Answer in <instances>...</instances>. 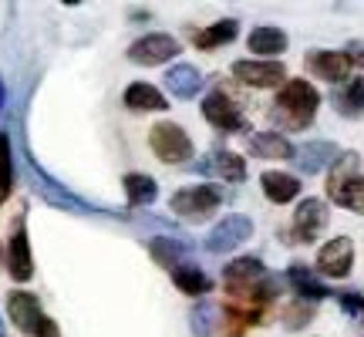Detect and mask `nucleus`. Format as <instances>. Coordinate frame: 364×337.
<instances>
[{"mask_svg": "<svg viewBox=\"0 0 364 337\" xmlns=\"http://www.w3.org/2000/svg\"><path fill=\"white\" fill-rule=\"evenodd\" d=\"M311 317H314L311 300H304V304H297V307H287V311H284V324L290 327V331H297V327H304Z\"/></svg>", "mask_w": 364, "mask_h": 337, "instance_id": "cd10ccee", "label": "nucleus"}, {"mask_svg": "<svg viewBox=\"0 0 364 337\" xmlns=\"http://www.w3.org/2000/svg\"><path fill=\"white\" fill-rule=\"evenodd\" d=\"M327 226V206L321 199H304L294 213V240L297 243H314L317 236L324 233Z\"/></svg>", "mask_w": 364, "mask_h": 337, "instance_id": "9b49d317", "label": "nucleus"}, {"mask_svg": "<svg viewBox=\"0 0 364 337\" xmlns=\"http://www.w3.org/2000/svg\"><path fill=\"white\" fill-rule=\"evenodd\" d=\"M233 38H236V21H220V24H213L196 34V48L209 51V48H220V44H226V41H233Z\"/></svg>", "mask_w": 364, "mask_h": 337, "instance_id": "5701e85b", "label": "nucleus"}, {"mask_svg": "<svg viewBox=\"0 0 364 337\" xmlns=\"http://www.w3.org/2000/svg\"><path fill=\"white\" fill-rule=\"evenodd\" d=\"M149 145H152V152H156L159 162H166V166H182V162L193 159V139H189L186 129L176 125V122H159V125H152Z\"/></svg>", "mask_w": 364, "mask_h": 337, "instance_id": "7ed1b4c3", "label": "nucleus"}, {"mask_svg": "<svg viewBox=\"0 0 364 337\" xmlns=\"http://www.w3.org/2000/svg\"><path fill=\"white\" fill-rule=\"evenodd\" d=\"M152 253H156V260L159 263H166V267H179L176 260H179V253H182V247H176L172 240H152Z\"/></svg>", "mask_w": 364, "mask_h": 337, "instance_id": "bb28decb", "label": "nucleus"}, {"mask_svg": "<svg viewBox=\"0 0 364 337\" xmlns=\"http://www.w3.org/2000/svg\"><path fill=\"white\" fill-rule=\"evenodd\" d=\"M297 159H300V168H304V172H321L327 162H338V149L331 142H311L300 149Z\"/></svg>", "mask_w": 364, "mask_h": 337, "instance_id": "6ab92c4d", "label": "nucleus"}, {"mask_svg": "<svg viewBox=\"0 0 364 337\" xmlns=\"http://www.w3.org/2000/svg\"><path fill=\"white\" fill-rule=\"evenodd\" d=\"M250 233H253V223L247 216H226V220L216 223V230L206 236V250L209 253H226V250H236L240 243H247Z\"/></svg>", "mask_w": 364, "mask_h": 337, "instance_id": "1a4fd4ad", "label": "nucleus"}, {"mask_svg": "<svg viewBox=\"0 0 364 337\" xmlns=\"http://www.w3.org/2000/svg\"><path fill=\"white\" fill-rule=\"evenodd\" d=\"M250 51L260 54V58H273V54H284L287 51V34L280 31V27H253V34H250Z\"/></svg>", "mask_w": 364, "mask_h": 337, "instance_id": "2eb2a0df", "label": "nucleus"}, {"mask_svg": "<svg viewBox=\"0 0 364 337\" xmlns=\"http://www.w3.org/2000/svg\"><path fill=\"white\" fill-rule=\"evenodd\" d=\"M233 78L247 88H280L287 85V68L280 61H236L233 65Z\"/></svg>", "mask_w": 364, "mask_h": 337, "instance_id": "20e7f679", "label": "nucleus"}, {"mask_svg": "<svg viewBox=\"0 0 364 337\" xmlns=\"http://www.w3.org/2000/svg\"><path fill=\"white\" fill-rule=\"evenodd\" d=\"M358 166H361V159L354 156V152H344L338 156V162L331 166V179H327V196H334L338 189H344L351 179H358Z\"/></svg>", "mask_w": 364, "mask_h": 337, "instance_id": "412c9836", "label": "nucleus"}, {"mask_svg": "<svg viewBox=\"0 0 364 337\" xmlns=\"http://www.w3.org/2000/svg\"><path fill=\"white\" fill-rule=\"evenodd\" d=\"M4 162H11V142H7V135H0V166Z\"/></svg>", "mask_w": 364, "mask_h": 337, "instance_id": "c756f323", "label": "nucleus"}, {"mask_svg": "<svg viewBox=\"0 0 364 337\" xmlns=\"http://www.w3.org/2000/svg\"><path fill=\"white\" fill-rule=\"evenodd\" d=\"M250 152L253 156H263V159H290L297 156V149L287 142L284 135H277V132H260V135H250Z\"/></svg>", "mask_w": 364, "mask_h": 337, "instance_id": "dca6fc26", "label": "nucleus"}, {"mask_svg": "<svg viewBox=\"0 0 364 337\" xmlns=\"http://www.w3.org/2000/svg\"><path fill=\"white\" fill-rule=\"evenodd\" d=\"M307 71H311L314 78H321V81H334V85H348V75L354 71L351 65V54H344V51H314L307 54Z\"/></svg>", "mask_w": 364, "mask_h": 337, "instance_id": "6e6552de", "label": "nucleus"}, {"mask_svg": "<svg viewBox=\"0 0 364 337\" xmlns=\"http://www.w3.org/2000/svg\"><path fill=\"white\" fill-rule=\"evenodd\" d=\"M354 267V247L348 236H338V240H331L321 247L317 253V273H324V277H348Z\"/></svg>", "mask_w": 364, "mask_h": 337, "instance_id": "9d476101", "label": "nucleus"}, {"mask_svg": "<svg viewBox=\"0 0 364 337\" xmlns=\"http://www.w3.org/2000/svg\"><path fill=\"white\" fill-rule=\"evenodd\" d=\"M125 108H129V112H166L169 102H166V95H162L156 85L135 81V85L125 88Z\"/></svg>", "mask_w": 364, "mask_h": 337, "instance_id": "4468645a", "label": "nucleus"}, {"mask_svg": "<svg viewBox=\"0 0 364 337\" xmlns=\"http://www.w3.org/2000/svg\"><path fill=\"white\" fill-rule=\"evenodd\" d=\"M287 280L294 284V290H297L304 300H321V297H331L327 294V287L314 277L307 267H290V273H287Z\"/></svg>", "mask_w": 364, "mask_h": 337, "instance_id": "aec40b11", "label": "nucleus"}, {"mask_svg": "<svg viewBox=\"0 0 364 337\" xmlns=\"http://www.w3.org/2000/svg\"><path fill=\"white\" fill-rule=\"evenodd\" d=\"M321 108V91L314 88L311 81L304 78H290L284 88L277 91V102H273L270 118L287 132H300L307 129Z\"/></svg>", "mask_w": 364, "mask_h": 337, "instance_id": "f257e3e1", "label": "nucleus"}, {"mask_svg": "<svg viewBox=\"0 0 364 337\" xmlns=\"http://www.w3.org/2000/svg\"><path fill=\"white\" fill-rule=\"evenodd\" d=\"M7 314H11V324L21 331V334H34L38 337V327L44 321L41 314V300L27 290H11L7 294Z\"/></svg>", "mask_w": 364, "mask_h": 337, "instance_id": "0eeeda50", "label": "nucleus"}, {"mask_svg": "<svg viewBox=\"0 0 364 337\" xmlns=\"http://www.w3.org/2000/svg\"><path fill=\"white\" fill-rule=\"evenodd\" d=\"M203 115H206V122L213 125V129H220V132L247 129V118H243V112H240V105H236L226 91H213V95H206Z\"/></svg>", "mask_w": 364, "mask_h": 337, "instance_id": "423d86ee", "label": "nucleus"}, {"mask_svg": "<svg viewBox=\"0 0 364 337\" xmlns=\"http://www.w3.org/2000/svg\"><path fill=\"white\" fill-rule=\"evenodd\" d=\"M166 81H169V91L176 98H193V95H199V88H203V78H199V71H196L193 65H176L169 75H166Z\"/></svg>", "mask_w": 364, "mask_h": 337, "instance_id": "a211bd4d", "label": "nucleus"}, {"mask_svg": "<svg viewBox=\"0 0 364 337\" xmlns=\"http://www.w3.org/2000/svg\"><path fill=\"white\" fill-rule=\"evenodd\" d=\"M334 105H338L344 115H358V112L364 108V78L348 81V85L334 95Z\"/></svg>", "mask_w": 364, "mask_h": 337, "instance_id": "b1692460", "label": "nucleus"}, {"mask_svg": "<svg viewBox=\"0 0 364 337\" xmlns=\"http://www.w3.org/2000/svg\"><path fill=\"white\" fill-rule=\"evenodd\" d=\"M176 54H179V41L176 38H169V34H145L129 48V61L142 68H156L172 61Z\"/></svg>", "mask_w": 364, "mask_h": 337, "instance_id": "39448f33", "label": "nucleus"}, {"mask_svg": "<svg viewBox=\"0 0 364 337\" xmlns=\"http://www.w3.org/2000/svg\"><path fill=\"white\" fill-rule=\"evenodd\" d=\"M220 203H223L220 186H186L169 199V209L182 220L203 223L220 209Z\"/></svg>", "mask_w": 364, "mask_h": 337, "instance_id": "f03ea898", "label": "nucleus"}, {"mask_svg": "<svg viewBox=\"0 0 364 337\" xmlns=\"http://www.w3.org/2000/svg\"><path fill=\"white\" fill-rule=\"evenodd\" d=\"M338 206L344 209H354V213H361L364 216V176H358V179H351L344 189H338V193L331 196Z\"/></svg>", "mask_w": 364, "mask_h": 337, "instance_id": "a878e982", "label": "nucleus"}, {"mask_svg": "<svg viewBox=\"0 0 364 337\" xmlns=\"http://www.w3.org/2000/svg\"><path fill=\"white\" fill-rule=\"evenodd\" d=\"M172 284L179 287L186 297H203V294L213 290V280L199 267H176L172 270Z\"/></svg>", "mask_w": 364, "mask_h": 337, "instance_id": "f3484780", "label": "nucleus"}, {"mask_svg": "<svg viewBox=\"0 0 364 337\" xmlns=\"http://www.w3.org/2000/svg\"><path fill=\"white\" fill-rule=\"evenodd\" d=\"M125 196H129L132 206H149L156 199V179L152 176H142V172H129L125 176Z\"/></svg>", "mask_w": 364, "mask_h": 337, "instance_id": "4be33fe9", "label": "nucleus"}, {"mask_svg": "<svg viewBox=\"0 0 364 337\" xmlns=\"http://www.w3.org/2000/svg\"><path fill=\"white\" fill-rule=\"evenodd\" d=\"M38 337H61V334H58V324H54L51 317H44V321H41Z\"/></svg>", "mask_w": 364, "mask_h": 337, "instance_id": "c85d7f7f", "label": "nucleus"}, {"mask_svg": "<svg viewBox=\"0 0 364 337\" xmlns=\"http://www.w3.org/2000/svg\"><path fill=\"white\" fill-rule=\"evenodd\" d=\"M213 168H216L226 182H243V179H247V162L236 156V152H216Z\"/></svg>", "mask_w": 364, "mask_h": 337, "instance_id": "393cba45", "label": "nucleus"}, {"mask_svg": "<svg viewBox=\"0 0 364 337\" xmlns=\"http://www.w3.org/2000/svg\"><path fill=\"white\" fill-rule=\"evenodd\" d=\"M351 65L361 71V78H364V54H351Z\"/></svg>", "mask_w": 364, "mask_h": 337, "instance_id": "7c9ffc66", "label": "nucleus"}, {"mask_svg": "<svg viewBox=\"0 0 364 337\" xmlns=\"http://www.w3.org/2000/svg\"><path fill=\"white\" fill-rule=\"evenodd\" d=\"M7 273H11L17 284H27L34 277V260H31V243H27L24 226L17 223V230L11 236V247H7Z\"/></svg>", "mask_w": 364, "mask_h": 337, "instance_id": "f8f14e48", "label": "nucleus"}, {"mask_svg": "<svg viewBox=\"0 0 364 337\" xmlns=\"http://www.w3.org/2000/svg\"><path fill=\"white\" fill-rule=\"evenodd\" d=\"M260 186H263V196H267L270 203H277V206L294 203V199L300 196V179H297V176H290V172H277V168L263 172Z\"/></svg>", "mask_w": 364, "mask_h": 337, "instance_id": "ddd939ff", "label": "nucleus"}]
</instances>
